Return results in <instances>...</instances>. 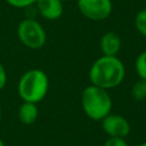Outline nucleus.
Returning <instances> with one entry per match:
<instances>
[{
	"label": "nucleus",
	"mask_w": 146,
	"mask_h": 146,
	"mask_svg": "<svg viewBox=\"0 0 146 146\" xmlns=\"http://www.w3.org/2000/svg\"><path fill=\"white\" fill-rule=\"evenodd\" d=\"M102 128L108 137L125 138L130 133V123L121 114L110 113L102 120Z\"/></svg>",
	"instance_id": "423d86ee"
},
{
	"label": "nucleus",
	"mask_w": 146,
	"mask_h": 146,
	"mask_svg": "<svg viewBox=\"0 0 146 146\" xmlns=\"http://www.w3.org/2000/svg\"><path fill=\"white\" fill-rule=\"evenodd\" d=\"M0 49H1V41H0Z\"/></svg>",
	"instance_id": "aec40b11"
},
{
	"label": "nucleus",
	"mask_w": 146,
	"mask_h": 146,
	"mask_svg": "<svg viewBox=\"0 0 146 146\" xmlns=\"http://www.w3.org/2000/svg\"><path fill=\"white\" fill-rule=\"evenodd\" d=\"M1 119H2V110H1V105H0V124H1Z\"/></svg>",
	"instance_id": "dca6fc26"
},
{
	"label": "nucleus",
	"mask_w": 146,
	"mask_h": 146,
	"mask_svg": "<svg viewBox=\"0 0 146 146\" xmlns=\"http://www.w3.org/2000/svg\"><path fill=\"white\" fill-rule=\"evenodd\" d=\"M131 96L137 102L146 99V80L138 79L131 87Z\"/></svg>",
	"instance_id": "9d476101"
},
{
	"label": "nucleus",
	"mask_w": 146,
	"mask_h": 146,
	"mask_svg": "<svg viewBox=\"0 0 146 146\" xmlns=\"http://www.w3.org/2000/svg\"><path fill=\"white\" fill-rule=\"evenodd\" d=\"M81 106L89 119L102 121L111 113L113 102L107 90L89 84L81 94Z\"/></svg>",
	"instance_id": "7ed1b4c3"
},
{
	"label": "nucleus",
	"mask_w": 146,
	"mask_h": 146,
	"mask_svg": "<svg viewBox=\"0 0 146 146\" xmlns=\"http://www.w3.org/2000/svg\"><path fill=\"white\" fill-rule=\"evenodd\" d=\"M49 90V78L40 68H31L22 74L17 83V92L23 102L38 104L44 99Z\"/></svg>",
	"instance_id": "f03ea898"
},
{
	"label": "nucleus",
	"mask_w": 146,
	"mask_h": 146,
	"mask_svg": "<svg viewBox=\"0 0 146 146\" xmlns=\"http://www.w3.org/2000/svg\"><path fill=\"white\" fill-rule=\"evenodd\" d=\"M39 116L38 105L30 102H23L18 107V120L24 125L33 124Z\"/></svg>",
	"instance_id": "1a4fd4ad"
},
{
	"label": "nucleus",
	"mask_w": 146,
	"mask_h": 146,
	"mask_svg": "<svg viewBox=\"0 0 146 146\" xmlns=\"http://www.w3.org/2000/svg\"><path fill=\"white\" fill-rule=\"evenodd\" d=\"M0 146H6V144H5V141H3V140H2L1 138H0Z\"/></svg>",
	"instance_id": "f3484780"
},
{
	"label": "nucleus",
	"mask_w": 146,
	"mask_h": 146,
	"mask_svg": "<svg viewBox=\"0 0 146 146\" xmlns=\"http://www.w3.org/2000/svg\"><path fill=\"white\" fill-rule=\"evenodd\" d=\"M122 47V40L115 32H106L99 41V49L104 56H116Z\"/></svg>",
	"instance_id": "6e6552de"
},
{
	"label": "nucleus",
	"mask_w": 146,
	"mask_h": 146,
	"mask_svg": "<svg viewBox=\"0 0 146 146\" xmlns=\"http://www.w3.org/2000/svg\"><path fill=\"white\" fill-rule=\"evenodd\" d=\"M135 27L139 34L146 38V8L140 9L135 16Z\"/></svg>",
	"instance_id": "f8f14e48"
},
{
	"label": "nucleus",
	"mask_w": 146,
	"mask_h": 146,
	"mask_svg": "<svg viewBox=\"0 0 146 146\" xmlns=\"http://www.w3.org/2000/svg\"><path fill=\"white\" fill-rule=\"evenodd\" d=\"M6 83H7V72L5 66L0 63V91L5 88Z\"/></svg>",
	"instance_id": "2eb2a0df"
},
{
	"label": "nucleus",
	"mask_w": 146,
	"mask_h": 146,
	"mask_svg": "<svg viewBox=\"0 0 146 146\" xmlns=\"http://www.w3.org/2000/svg\"><path fill=\"white\" fill-rule=\"evenodd\" d=\"M78 8L80 13L88 19L100 22L112 14V0H78Z\"/></svg>",
	"instance_id": "39448f33"
},
{
	"label": "nucleus",
	"mask_w": 146,
	"mask_h": 146,
	"mask_svg": "<svg viewBox=\"0 0 146 146\" xmlns=\"http://www.w3.org/2000/svg\"><path fill=\"white\" fill-rule=\"evenodd\" d=\"M90 84L105 90L120 86L125 76V66L117 56L98 57L89 68Z\"/></svg>",
	"instance_id": "f257e3e1"
},
{
	"label": "nucleus",
	"mask_w": 146,
	"mask_h": 146,
	"mask_svg": "<svg viewBox=\"0 0 146 146\" xmlns=\"http://www.w3.org/2000/svg\"><path fill=\"white\" fill-rule=\"evenodd\" d=\"M9 6L14 8H26L32 5H35L36 0H5Z\"/></svg>",
	"instance_id": "ddd939ff"
},
{
	"label": "nucleus",
	"mask_w": 146,
	"mask_h": 146,
	"mask_svg": "<svg viewBox=\"0 0 146 146\" xmlns=\"http://www.w3.org/2000/svg\"><path fill=\"white\" fill-rule=\"evenodd\" d=\"M135 70L139 79L146 80V50L137 56L135 60Z\"/></svg>",
	"instance_id": "9b49d317"
},
{
	"label": "nucleus",
	"mask_w": 146,
	"mask_h": 146,
	"mask_svg": "<svg viewBox=\"0 0 146 146\" xmlns=\"http://www.w3.org/2000/svg\"><path fill=\"white\" fill-rule=\"evenodd\" d=\"M17 38L26 48L38 50L46 44L47 33L40 22L34 18H25L17 26Z\"/></svg>",
	"instance_id": "20e7f679"
},
{
	"label": "nucleus",
	"mask_w": 146,
	"mask_h": 146,
	"mask_svg": "<svg viewBox=\"0 0 146 146\" xmlns=\"http://www.w3.org/2000/svg\"><path fill=\"white\" fill-rule=\"evenodd\" d=\"M103 146H129L124 138H115L108 137V139L104 143Z\"/></svg>",
	"instance_id": "4468645a"
},
{
	"label": "nucleus",
	"mask_w": 146,
	"mask_h": 146,
	"mask_svg": "<svg viewBox=\"0 0 146 146\" xmlns=\"http://www.w3.org/2000/svg\"><path fill=\"white\" fill-rule=\"evenodd\" d=\"M138 146H146V141H144V143H141V144H139Z\"/></svg>",
	"instance_id": "a211bd4d"
},
{
	"label": "nucleus",
	"mask_w": 146,
	"mask_h": 146,
	"mask_svg": "<svg viewBox=\"0 0 146 146\" xmlns=\"http://www.w3.org/2000/svg\"><path fill=\"white\" fill-rule=\"evenodd\" d=\"M38 13L47 21H57L63 15V2L59 0H36Z\"/></svg>",
	"instance_id": "0eeeda50"
},
{
	"label": "nucleus",
	"mask_w": 146,
	"mask_h": 146,
	"mask_svg": "<svg viewBox=\"0 0 146 146\" xmlns=\"http://www.w3.org/2000/svg\"><path fill=\"white\" fill-rule=\"evenodd\" d=\"M59 1H62V2H65V1H68V0H59Z\"/></svg>",
	"instance_id": "6ab92c4d"
}]
</instances>
